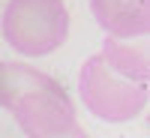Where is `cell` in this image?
<instances>
[{"instance_id":"2","label":"cell","mask_w":150,"mask_h":138,"mask_svg":"<svg viewBox=\"0 0 150 138\" xmlns=\"http://www.w3.org/2000/svg\"><path fill=\"white\" fill-rule=\"evenodd\" d=\"M0 33L21 57H48L69 39V9L63 0H9Z\"/></svg>"},{"instance_id":"1","label":"cell","mask_w":150,"mask_h":138,"mask_svg":"<svg viewBox=\"0 0 150 138\" xmlns=\"http://www.w3.org/2000/svg\"><path fill=\"white\" fill-rule=\"evenodd\" d=\"M132 39L108 36L105 45L81 63L78 96L93 117L105 123L135 120L150 99V66L144 48Z\"/></svg>"},{"instance_id":"3","label":"cell","mask_w":150,"mask_h":138,"mask_svg":"<svg viewBox=\"0 0 150 138\" xmlns=\"http://www.w3.org/2000/svg\"><path fill=\"white\" fill-rule=\"evenodd\" d=\"M90 12L114 39H141L150 33V0H90Z\"/></svg>"},{"instance_id":"4","label":"cell","mask_w":150,"mask_h":138,"mask_svg":"<svg viewBox=\"0 0 150 138\" xmlns=\"http://www.w3.org/2000/svg\"><path fill=\"white\" fill-rule=\"evenodd\" d=\"M57 78L48 72L36 69L30 63H15V60H0V108H12L24 93L36 90V87H48Z\"/></svg>"},{"instance_id":"5","label":"cell","mask_w":150,"mask_h":138,"mask_svg":"<svg viewBox=\"0 0 150 138\" xmlns=\"http://www.w3.org/2000/svg\"><path fill=\"white\" fill-rule=\"evenodd\" d=\"M36 138H90L87 135V129L81 126L78 120L69 123V126H60V129H51V132H42V135H36Z\"/></svg>"}]
</instances>
